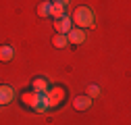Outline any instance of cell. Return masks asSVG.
<instances>
[{
    "instance_id": "obj_1",
    "label": "cell",
    "mask_w": 131,
    "mask_h": 125,
    "mask_svg": "<svg viewBox=\"0 0 131 125\" xmlns=\"http://www.w3.org/2000/svg\"><path fill=\"white\" fill-rule=\"evenodd\" d=\"M21 100L29 108H34L36 113H44L46 108H48L46 106V100H44V94H38V92H25V94H21Z\"/></svg>"
},
{
    "instance_id": "obj_2",
    "label": "cell",
    "mask_w": 131,
    "mask_h": 125,
    "mask_svg": "<svg viewBox=\"0 0 131 125\" xmlns=\"http://www.w3.org/2000/svg\"><path fill=\"white\" fill-rule=\"evenodd\" d=\"M71 23H75L79 29L92 27V25H94V13H92L88 6H79V8L73 13V19H71Z\"/></svg>"
},
{
    "instance_id": "obj_3",
    "label": "cell",
    "mask_w": 131,
    "mask_h": 125,
    "mask_svg": "<svg viewBox=\"0 0 131 125\" xmlns=\"http://www.w3.org/2000/svg\"><path fill=\"white\" fill-rule=\"evenodd\" d=\"M64 98V90L62 88H52L50 92H46L44 94V100H46V106L50 108V106H58Z\"/></svg>"
},
{
    "instance_id": "obj_4",
    "label": "cell",
    "mask_w": 131,
    "mask_h": 125,
    "mask_svg": "<svg viewBox=\"0 0 131 125\" xmlns=\"http://www.w3.org/2000/svg\"><path fill=\"white\" fill-rule=\"evenodd\" d=\"M54 29H58V34H69V29H71V19L64 15V17L56 19L54 21Z\"/></svg>"
},
{
    "instance_id": "obj_5",
    "label": "cell",
    "mask_w": 131,
    "mask_h": 125,
    "mask_svg": "<svg viewBox=\"0 0 131 125\" xmlns=\"http://www.w3.org/2000/svg\"><path fill=\"white\" fill-rule=\"evenodd\" d=\"M67 40L73 42V44H83V42H85V31H83V29H69Z\"/></svg>"
},
{
    "instance_id": "obj_6",
    "label": "cell",
    "mask_w": 131,
    "mask_h": 125,
    "mask_svg": "<svg viewBox=\"0 0 131 125\" xmlns=\"http://www.w3.org/2000/svg\"><path fill=\"white\" fill-rule=\"evenodd\" d=\"M13 98H15V92H13L8 86H0V106H2V104H8Z\"/></svg>"
},
{
    "instance_id": "obj_7",
    "label": "cell",
    "mask_w": 131,
    "mask_h": 125,
    "mask_svg": "<svg viewBox=\"0 0 131 125\" xmlns=\"http://www.w3.org/2000/svg\"><path fill=\"white\" fill-rule=\"evenodd\" d=\"M73 104H75L77 111H85V108H90V106H92V98L88 96V94H85V96H77Z\"/></svg>"
},
{
    "instance_id": "obj_8",
    "label": "cell",
    "mask_w": 131,
    "mask_h": 125,
    "mask_svg": "<svg viewBox=\"0 0 131 125\" xmlns=\"http://www.w3.org/2000/svg\"><path fill=\"white\" fill-rule=\"evenodd\" d=\"M52 6H50V15L54 19H60V17H64V6L62 4H56V2H50Z\"/></svg>"
},
{
    "instance_id": "obj_9",
    "label": "cell",
    "mask_w": 131,
    "mask_h": 125,
    "mask_svg": "<svg viewBox=\"0 0 131 125\" xmlns=\"http://www.w3.org/2000/svg\"><path fill=\"white\" fill-rule=\"evenodd\" d=\"M52 42H54V46H56V48H67V46H69V40H67V34H56Z\"/></svg>"
},
{
    "instance_id": "obj_10",
    "label": "cell",
    "mask_w": 131,
    "mask_h": 125,
    "mask_svg": "<svg viewBox=\"0 0 131 125\" xmlns=\"http://www.w3.org/2000/svg\"><path fill=\"white\" fill-rule=\"evenodd\" d=\"M46 90H48V81H46V79H42V77L34 79V92H38V94H44Z\"/></svg>"
},
{
    "instance_id": "obj_11",
    "label": "cell",
    "mask_w": 131,
    "mask_h": 125,
    "mask_svg": "<svg viewBox=\"0 0 131 125\" xmlns=\"http://www.w3.org/2000/svg\"><path fill=\"white\" fill-rule=\"evenodd\" d=\"M13 58V48L10 46H0V60H10Z\"/></svg>"
},
{
    "instance_id": "obj_12",
    "label": "cell",
    "mask_w": 131,
    "mask_h": 125,
    "mask_svg": "<svg viewBox=\"0 0 131 125\" xmlns=\"http://www.w3.org/2000/svg\"><path fill=\"white\" fill-rule=\"evenodd\" d=\"M50 2H42L40 6H38V15H40V17H48V15H50Z\"/></svg>"
},
{
    "instance_id": "obj_13",
    "label": "cell",
    "mask_w": 131,
    "mask_h": 125,
    "mask_svg": "<svg viewBox=\"0 0 131 125\" xmlns=\"http://www.w3.org/2000/svg\"><path fill=\"white\" fill-rule=\"evenodd\" d=\"M98 94H100V88H98V86H92L90 90H88V96L92 98V96H98Z\"/></svg>"
},
{
    "instance_id": "obj_14",
    "label": "cell",
    "mask_w": 131,
    "mask_h": 125,
    "mask_svg": "<svg viewBox=\"0 0 131 125\" xmlns=\"http://www.w3.org/2000/svg\"><path fill=\"white\" fill-rule=\"evenodd\" d=\"M52 2H56V4H62V6H64V4H69L71 0H52Z\"/></svg>"
}]
</instances>
